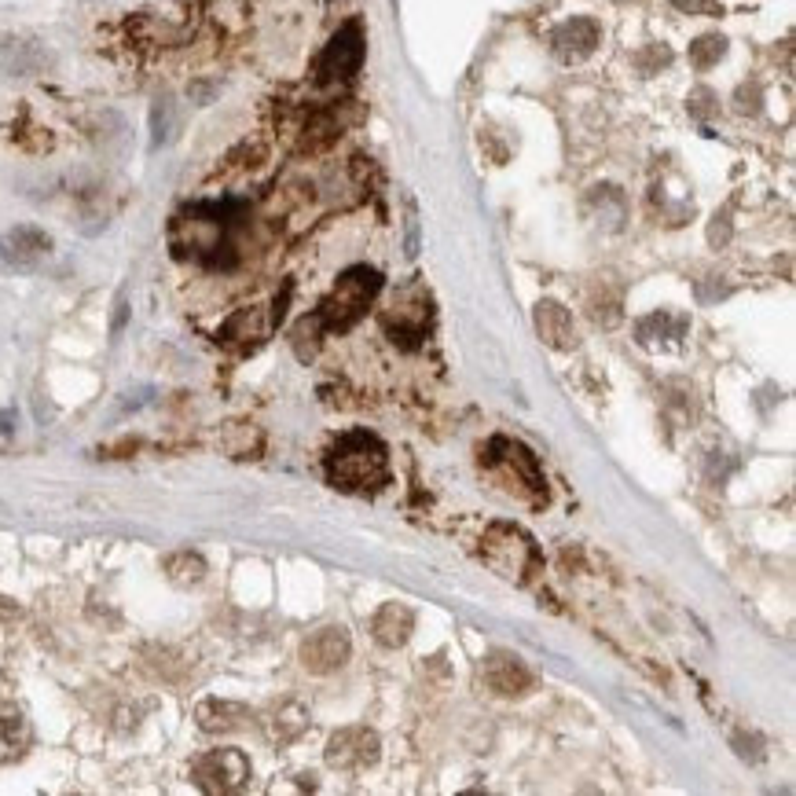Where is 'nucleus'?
<instances>
[{
  "label": "nucleus",
  "mask_w": 796,
  "mask_h": 796,
  "mask_svg": "<svg viewBox=\"0 0 796 796\" xmlns=\"http://www.w3.org/2000/svg\"><path fill=\"white\" fill-rule=\"evenodd\" d=\"M48 254H52V235H48L45 228L19 224V228L0 235V265L12 268V272H30V268L41 265Z\"/></svg>",
  "instance_id": "6e6552de"
},
{
  "label": "nucleus",
  "mask_w": 796,
  "mask_h": 796,
  "mask_svg": "<svg viewBox=\"0 0 796 796\" xmlns=\"http://www.w3.org/2000/svg\"><path fill=\"white\" fill-rule=\"evenodd\" d=\"M30 730L19 716H0V760H12L26 749Z\"/></svg>",
  "instance_id": "f3484780"
},
{
  "label": "nucleus",
  "mask_w": 796,
  "mask_h": 796,
  "mask_svg": "<svg viewBox=\"0 0 796 796\" xmlns=\"http://www.w3.org/2000/svg\"><path fill=\"white\" fill-rule=\"evenodd\" d=\"M430 323H433V301L430 290L422 287V283L400 287L393 294V301H389V309H382V327L404 349H415L430 334Z\"/></svg>",
  "instance_id": "39448f33"
},
{
  "label": "nucleus",
  "mask_w": 796,
  "mask_h": 796,
  "mask_svg": "<svg viewBox=\"0 0 796 796\" xmlns=\"http://www.w3.org/2000/svg\"><path fill=\"white\" fill-rule=\"evenodd\" d=\"M268 327H272V323H265L261 309H243L224 323L221 342H257V338H265Z\"/></svg>",
  "instance_id": "2eb2a0df"
},
{
  "label": "nucleus",
  "mask_w": 796,
  "mask_h": 796,
  "mask_svg": "<svg viewBox=\"0 0 796 796\" xmlns=\"http://www.w3.org/2000/svg\"><path fill=\"white\" fill-rule=\"evenodd\" d=\"M602 41V30H598L595 19H573V23L558 26L554 34V56L565 59V63H580L598 48Z\"/></svg>",
  "instance_id": "f8f14e48"
},
{
  "label": "nucleus",
  "mask_w": 796,
  "mask_h": 796,
  "mask_svg": "<svg viewBox=\"0 0 796 796\" xmlns=\"http://www.w3.org/2000/svg\"><path fill=\"white\" fill-rule=\"evenodd\" d=\"M371 631H375V639L382 646H404L411 639V631H415V613H411L404 602H386V606L378 609L375 620H371Z\"/></svg>",
  "instance_id": "4468645a"
},
{
  "label": "nucleus",
  "mask_w": 796,
  "mask_h": 796,
  "mask_svg": "<svg viewBox=\"0 0 796 796\" xmlns=\"http://www.w3.org/2000/svg\"><path fill=\"white\" fill-rule=\"evenodd\" d=\"M169 129H173V103L158 100L151 107V147H162L169 140Z\"/></svg>",
  "instance_id": "aec40b11"
},
{
  "label": "nucleus",
  "mask_w": 796,
  "mask_h": 796,
  "mask_svg": "<svg viewBox=\"0 0 796 796\" xmlns=\"http://www.w3.org/2000/svg\"><path fill=\"white\" fill-rule=\"evenodd\" d=\"M378 760V734L367 727H342L327 741V763L338 771H364Z\"/></svg>",
  "instance_id": "1a4fd4ad"
},
{
  "label": "nucleus",
  "mask_w": 796,
  "mask_h": 796,
  "mask_svg": "<svg viewBox=\"0 0 796 796\" xmlns=\"http://www.w3.org/2000/svg\"><path fill=\"white\" fill-rule=\"evenodd\" d=\"M327 481L342 492H378L389 485V452L375 433H342L327 452Z\"/></svg>",
  "instance_id": "f03ea898"
},
{
  "label": "nucleus",
  "mask_w": 796,
  "mask_h": 796,
  "mask_svg": "<svg viewBox=\"0 0 796 796\" xmlns=\"http://www.w3.org/2000/svg\"><path fill=\"white\" fill-rule=\"evenodd\" d=\"M353 653V642L345 635V628H320L301 642V664L312 675H331L338 672Z\"/></svg>",
  "instance_id": "9d476101"
},
{
  "label": "nucleus",
  "mask_w": 796,
  "mask_h": 796,
  "mask_svg": "<svg viewBox=\"0 0 796 796\" xmlns=\"http://www.w3.org/2000/svg\"><path fill=\"white\" fill-rule=\"evenodd\" d=\"M536 331H540V338L551 349H576V327H573V316H569V309H562L558 301H540L536 305Z\"/></svg>",
  "instance_id": "ddd939ff"
},
{
  "label": "nucleus",
  "mask_w": 796,
  "mask_h": 796,
  "mask_svg": "<svg viewBox=\"0 0 796 796\" xmlns=\"http://www.w3.org/2000/svg\"><path fill=\"white\" fill-rule=\"evenodd\" d=\"M250 778V763L239 749H217L195 760V782L210 793H235Z\"/></svg>",
  "instance_id": "0eeeda50"
},
{
  "label": "nucleus",
  "mask_w": 796,
  "mask_h": 796,
  "mask_svg": "<svg viewBox=\"0 0 796 796\" xmlns=\"http://www.w3.org/2000/svg\"><path fill=\"white\" fill-rule=\"evenodd\" d=\"M723 52H727V37L705 34V37H697L694 45H690V63H694L697 70H708V67H716L719 59H723Z\"/></svg>",
  "instance_id": "6ab92c4d"
},
{
  "label": "nucleus",
  "mask_w": 796,
  "mask_h": 796,
  "mask_svg": "<svg viewBox=\"0 0 796 796\" xmlns=\"http://www.w3.org/2000/svg\"><path fill=\"white\" fill-rule=\"evenodd\" d=\"M485 683L492 686L499 697H521L532 690V672L521 664V657L499 650L485 661Z\"/></svg>",
  "instance_id": "9b49d317"
},
{
  "label": "nucleus",
  "mask_w": 796,
  "mask_h": 796,
  "mask_svg": "<svg viewBox=\"0 0 796 796\" xmlns=\"http://www.w3.org/2000/svg\"><path fill=\"white\" fill-rule=\"evenodd\" d=\"M378 290H382V272H375V268H367V265L345 268L342 276H338V283H334L331 298L323 301L312 316H305V320L298 323V331H294L298 353L309 338H312V349H316L320 334H342V331H349V327H356L360 316L371 309V301L378 298Z\"/></svg>",
  "instance_id": "f257e3e1"
},
{
  "label": "nucleus",
  "mask_w": 796,
  "mask_h": 796,
  "mask_svg": "<svg viewBox=\"0 0 796 796\" xmlns=\"http://www.w3.org/2000/svg\"><path fill=\"white\" fill-rule=\"evenodd\" d=\"M250 716L243 705H232V701H206L199 708V723L206 730H232L243 727V719Z\"/></svg>",
  "instance_id": "dca6fc26"
},
{
  "label": "nucleus",
  "mask_w": 796,
  "mask_h": 796,
  "mask_svg": "<svg viewBox=\"0 0 796 796\" xmlns=\"http://www.w3.org/2000/svg\"><path fill=\"white\" fill-rule=\"evenodd\" d=\"M679 12H705V15H719L716 0H672Z\"/></svg>",
  "instance_id": "412c9836"
},
{
  "label": "nucleus",
  "mask_w": 796,
  "mask_h": 796,
  "mask_svg": "<svg viewBox=\"0 0 796 796\" xmlns=\"http://www.w3.org/2000/svg\"><path fill=\"white\" fill-rule=\"evenodd\" d=\"M360 63H364V26L353 19L327 41L316 59V85H342L360 70Z\"/></svg>",
  "instance_id": "423d86ee"
},
{
  "label": "nucleus",
  "mask_w": 796,
  "mask_h": 796,
  "mask_svg": "<svg viewBox=\"0 0 796 796\" xmlns=\"http://www.w3.org/2000/svg\"><path fill=\"white\" fill-rule=\"evenodd\" d=\"M481 466H485L492 477H499V485H507V492H514L518 499L547 503V477H543V470H540V459H536L521 441L492 437V441L481 448Z\"/></svg>",
  "instance_id": "7ed1b4c3"
},
{
  "label": "nucleus",
  "mask_w": 796,
  "mask_h": 796,
  "mask_svg": "<svg viewBox=\"0 0 796 796\" xmlns=\"http://www.w3.org/2000/svg\"><path fill=\"white\" fill-rule=\"evenodd\" d=\"M37 48L26 45V41H8V45L0 48V70L4 74H30L37 67Z\"/></svg>",
  "instance_id": "a211bd4d"
},
{
  "label": "nucleus",
  "mask_w": 796,
  "mask_h": 796,
  "mask_svg": "<svg viewBox=\"0 0 796 796\" xmlns=\"http://www.w3.org/2000/svg\"><path fill=\"white\" fill-rule=\"evenodd\" d=\"M481 558H485L499 576H507L514 584H529L543 569V558L536 551V543L514 525H492L481 540Z\"/></svg>",
  "instance_id": "20e7f679"
}]
</instances>
